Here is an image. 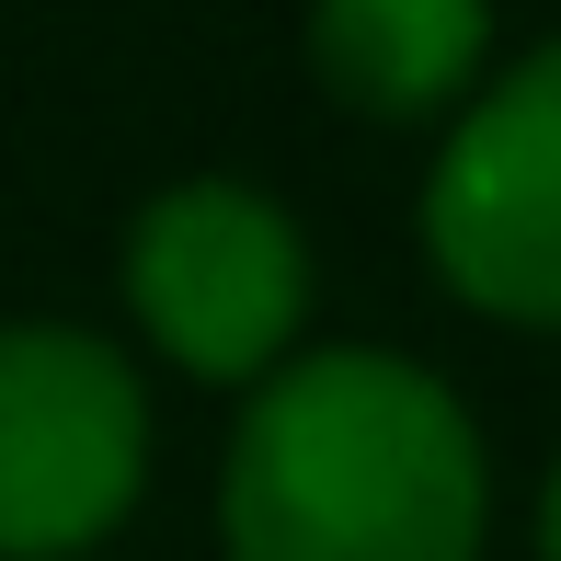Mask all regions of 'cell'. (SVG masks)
<instances>
[{
  "mask_svg": "<svg viewBox=\"0 0 561 561\" xmlns=\"http://www.w3.org/2000/svg\"><path fill=\"white\" fill-rule=\"evenodd\" d=\"M149 481V390L104 333H0V561H81Z\"/></svg>",
  "mask_w": 561,
  "mask_h": 561,
  "instance_id": "3957f363",
  "label": "cell"
},
{
  "mask_svg": "<svg viewBox=\"0 0 561 561\" xmlns=\"http://www.w3.org/2000/svg\"><path fill=\"white\" fill-rule=\"evenodd\" d=\"M539 561H561V470H550V493H539Z\"/></svg>",
  "mask_w": 561,
  "mask_h": 561,
  "instance_id": "8992f818",
  "label": "cell"
},
{
  "mask_svg": "<svg viewBox=\"0 0 561 561\" xmlns=\"http://www.w3.org/2000/svg\"><path fill=\"white\" fill-rule=\"evenodd\" d=\"M493 470L436 367L321 344L252 390L218 470L229 561H481Z\"/></svg>",
  "mask_w": 561,
  "mask_h": 561,
  "instance_id": "6da1fadb",
  "label": "cell"
},
{
  "mask_svg": "<svg viewBox=\"0 0 561 561\" xmlns=\"http://www.w3.org/2000/svg\"><path fill=\"white\" fill-rule=\"evenodd\" d=\"M424 252L470 310L561 333V35L527 46L447 126L424 184Z\"/></svg>",
  "mask_w": 561,
  "mask_h": 561,
  "instance_id": "277c9868",
  "label": "cell"
},
{
  "mask_svg": "<svg viewBox=\"0 0 561 561\" xmlns=\"http://www.w3.org/2000/svg\"><path fill=\"white\" fill-rule=\"evenodd\" d=\"M493 12L481 0H333L310 12V69L355 115H436L481 81Z\"/></svg>",
  "mask_w": 561,
  "mask_h": 561,
  "instance_id": "5b68a950",
  "label": "cell"
},
{
  "mask_svg": "<svg viewBox=\"0 0 561 561\" xmlns=\"http://www.w3.org/2000/svg\"><path fill=\"white\" fill-rule=\"evenodd\" d=\"M126 310L207 390H264L310 321V241L252 184H172L126 229Z\"/></svg>",
  "mask_w": 561,
  "mask_h": 561,
  "instance_id": "7a4b0ae2",
  "label": "cell"
}]
</instances>
